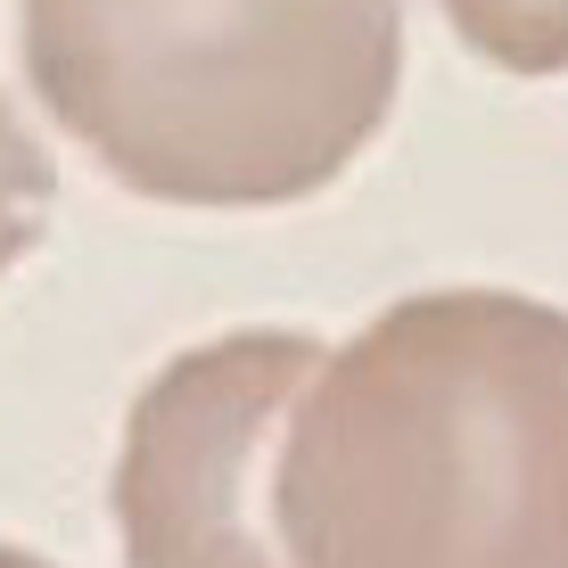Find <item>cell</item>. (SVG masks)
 Wrapping results in <instances>:
<instances>
[{
    "mask_svg": "<svg viewBox=\"0 0 568 568\" xmlns=\"http://www.w3.org/2000/svg\"><path fill=\"white\" fill-rule=\"evenodd\" d=\"M0 568H50L42 552H26V544H0Z\"/></svg>",
    "mask_w": 568,
    "mask_h": 568,
    "instance_id": "8992f818",
    "label": "cell"
},
{
    "mask_svg": "<svg viewBox=\"0 0 568 568\" xmlns=\"http://www.w3.org/2000/svg\"><path fill=\"white\" fill-rule=\"evenodd\" d=\"M26 83L108 182L247 214L329 190L404 74L396 0H17Z\"/></svg>",
    "mask_w": 568,
    "mask_h": 568,
    "instance_id": "7a4b0ae2",
    "label": "cell"
},
{
    "mask_svg": "<svg viewBox=\"0 0 568 568\" xmlns=\"http://www.w3.org/2000/svg\"><path fill=\"white\" fill-rule=\"evenodd\" d=\"M322 371L297 329H223L132 396L115 445L124 568H297L281 544V437Z\"/></svg>",
    "mask_w": 568,
    "mask_h": 568,
    "instance_id": "3957f363",
    "label": "cell"
},
{
    "mask_svg": "<svg viewBox=\"0 0 568 568\" xmlns=\"http://www.w3.org/2000/svg\"><path fill=\"white\" fill-rule=\"evenodd\" d=\"M454 33L519 83L568 74V0H445Z\"/></svg>",
    "mask_w": 568,
    "mask_h": 568,
    "instance_id": "277c9868",
    "label": "cell"
},
{
    "mask_svg": "<svg viewBox=\"0 0 568 568\" xmlns=\"http://www.w3.org/2000/svg\"><path fill=\"white\" fill-rule=\"evenodd\" d=\"M50 199H58V173H50L42 141L0 100V281H9L17 256H33V240L50 231Z\"/></svg>",
    "mask_w": 568,
    "mask_h": 568,
    "instance_id": "5b68a950",
    "label": "cell"
},
{
    "mask_svg": "<svg viewBox=\"0 0 568 568\" xmlns=\"http://www.w3.org/2000/svg\"><path fill=\"white\" fill-rule=\"evenodd\" d=\"M297 568H568V313L420 288L329 346L281 437Z\"/></svg>",
    "mask_w": 568,
    "mask_h": 568,
    "instance_id": "6da1fadb",
    "label": "cell"
}]
</instances>
